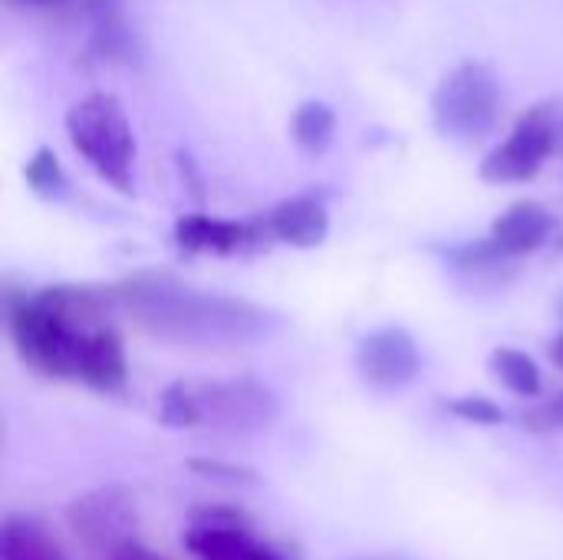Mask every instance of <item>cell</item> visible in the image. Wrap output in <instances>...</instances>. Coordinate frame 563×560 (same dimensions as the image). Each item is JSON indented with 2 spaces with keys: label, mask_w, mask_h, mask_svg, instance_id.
<instances>
[{
  "label": "cell",
  "mask_w": 563,
  "mask_h": 560,
  "mask_svg": "<svg viewBox=\"0 0 563 560\" xmlns=\"http://www.w3.org/2000/svg\"><path fill=\"white\" fill-rule=\"evenodd\" d=\"M23 178H26V185L33 188V195H40V198H46V201L63 198L66 188H69L66 172H63L56 152L46 149V145H40V149L30 155V162L23 165Z\"/></svg>",
  "instance_id": "obj_18"
},
{
  "label": "cell",
  "mask_w": 563,
  "mask_h": 560,
  "mask_svg": "<svg viewBox=\"0 0 563 560\" xmlns=\"http://www.w3.org/2000/svg\"><path fill=\"white\" fill-rule=\"evenodd\" d=\"M188 472L208 479V482H218V485H234V488H244V485H257V472L247 469V465H238V462H221V459H188L185 462Z\"/></svg>",
  "instance_id": "obj_20"
},
{
  "label": "cell",
  "mask_w": 563,
  "mask_h": 560,
  "mask_svg": "<svg viewBox=\"0 0 563 560\" xmlns=\"http://www.w3.org/2000/svg\"><path fill=\"white\" fill-rule=\"evenodd\" d=\"M551 360H554V366L558 370H563V330L551 340Z\"/></svg>",
  "instance_id": "obj_23"
},
{
  "label": "cell",
  "mask_w": 563,
  "mask_h": 560,
  "mask_svg": "<svg viewBox=\"0 0 563 560\" xmlns=\"http://www.w3.org/2000/svg\"><path fill=\"white\" fill-rule=\"evenodd\" d=\"M7 330L20 360L30 370L53 376V380L79 376V353H82V340L89 330L66 320L40 294H30V297L23 294L20 300L7 297Z\"/></svg>",
  "instance_id": "obj_3"
},
{
  "label": "cell",
  "mask_w": 563,
  "mask_h": 560,
  "mask_svg": "<svg viewBox=\"0 0 563 560\" xmlns=\"http://www.w3.org/2000/svg\"><path fill=\"white\" fill-rule=\"evenodd\" d=\"M264 224H267L271 238H277L297 251H310L327 241L330 211H327L323 198H317V195H290L264 215Z\"/></svg>",
  "instance_id": "obj_10"
},
{
  "label": "cell",
  "mask_w": 563,
  "mask_h": 560,
  "mask_svg": "<svg viewBox=\"0 0 563 560\" xmlns=\"http://www.w3.org/2000/svg\"><path fill=\"white\" fill-rule=\"evenodd\" d=\"M20 3H56V0H20Z\"/></svg>",
  "instance_id": "obj_26"
},
{
  "label": "cell",
  "mask_w": 563,
  "mask_h": 560,
  "mask_svg": "<svg viewBox=\"0 0 563 560\" xmlns=\"http://www.w3.org/2000/svg\"><path fill=\"white\" fill-rule=\"evenodd\" d=\"M353 560H406V558H393V554H366V558H353Z\"/></svg>",
  "instance_id": "obj_24"
},
{
  "label": "cell",
  "mask_w": 563,
  "mask_h": 560,
  "mask_svg": "<svg viewBox=\"0 0 563 560\" xmlns=\"http://www.w3.org/2000/svg\"><path fill=\"white\" fill-rule=\"evenodd\" d=\"M158 422L168 426V429H198L201 426L198 406H195V396H191L188 383H172V386L162 389V396H158Z\"/></svg>",
  "instance_id": "obj_19"
},
{
  "label": "cell",
  "mask_w": 563,
  "mask_h": 560,
  "mask_svg": "<svg viewBox=\"0 0 563 560\" xmlns=\"http://www.w3.org/2000/svg\"><path fill=\"white\" fill-rule=\"evenodd\" d=\"M175 241L188 254H238L257 241L254 224L224 221L211 215H185L175 224Z\"/></svg>",
  "instance_id": "obj_14"
},
{
  "label": "cell",
  "mask_w": 563,
  "mask_h": 560,
  "mask_svg": "<svg viewBox=\"0 0 563 560\" xmlns=\"http://www.w3.org/2000/svg\"><path fill=\"white\" fill-rule=\"evenodd\" d=\"M198 419L205 429L224 436H257L277 422V396L267 383L254 376H231V380H201L188 383Z\"/></svg>",
  "instance_id": "obj_5"
},
{
  "label": "cell",
  "mask_w": 563,
  "mask_h": 560,
  "mask_svg": "<svg viewBox=\"0 0 563 560\" xmlns=\"http://www.w3.org/2000/svg\"><path fill=\"white\" fill-rule=\"evenodd\" d=\"M66 135L82 162L115 191H135V132L129 112L112 92H89L66 112Z\"/></svg>",
  "instance_id": "obj_2"
},
{
  "label": "cell",
  "mask_w": 563,
  "mask_h": 560,
  "mask_svg": "<svg viewBox=\"0 0 563 560\" xmlns=\"http://www.w3.org/2000/svg\"><path fill=\"white\" fill-rule=\"evenodd\" d=\"M558 221L554 215L541 205V201H515L508 205L495 221H492V238L515 257L534 254L538 248H544L554 234Z\"/></svg>",
  "instance_id": "obj_13"
},
{
  "label": "cell",
  "mask_w": 563,
  "mask_h": 560,
  "mask_svg": "<svg viewBox=\"0 0 563 560\" xmlns=\"http://www.w3.org/2000/svg\"><path fill=\"white\" fill-rule=\"evenodd\" d=\"M115 304L152 337L191 350H241L271 333V310L218 294L198 290L172 274H139L115 287Z\"/></svg>",
  "instance_id": "obj_1"
},
{
  "label": "cell",
  "mask_w": 563,
  "mask_h": 560,
  "mask_svg": "<svg viewBox=\"0 0 563 560\" xmlns=\"http://www.w3.org/2000/svg\"><path fill=\"white\" fill-rule=\"evenodd\" d=\"M86 386L99 389V393H122L129 383V360H125V347L122 337L102 323L96 330L86 333L82 340V353H79V376Z\"/></svg>",
  "instance_id": "obj_11"
},
{
  "label": "cell",
  "mask_w": 563,
  "mask_h": 560,
  "mask_svg": "<svg viewBox=\"0 0 563 560\" xmlns=\"http://www.w3.org/2000/svg\"><path fill=\"white\" fill-rule=\"evenodd\" d=\"M99 560H165L158 558V554H152L142 541H132V545H125V548H119V551H112L109 558H99Z\"/></svg>",
  "instance_id": "obj_22"
},
{
  "label": "cell",
  "mask_w": 563,
  "mask_h": 560,
  "mask_svg": "<svg viewBox=\"0 0 563 560\" xmlns=\"http://www.w3.org/2000/svg\"><path fill=\"white\" fill-rule=\"evenodd\" d=\"M181 541L195 560H280L274 548L254 538L247 515L231 505H205L191 512Z\"/></svg>",
  "instance_id": "obj_8"
},
{
  "label": "cell",
  "mask_w": 563,
  "mask_h": 560,
  "mask_svg": "<svg viewBox=\"0 0 563 560\" xmlns=\"http://www.w3.org/2000/svg\"><path fill=\"white\" fill-rule=\"evenodd\" d=\"M501 83L482 59H462L452 66L432 92V125L442 139L478 142L501 116Z\"/></svg>",
  "instance_id": "obj_4"
},
{
  "label": "cell",
  "mask_w": 563,
  "mask_h": 560,
  "mask_svg": "<svg viewBox=\"0 0 563 560\" xmlns=\"http://www.w3.org/2000/svg\"><path fill=\"white\" fill-rule=\"evenodd\" d=\"M449 264H452V274L475 290L505 287L518 274V257L508 254L492 234L482 241H468L462 248H452Z\"/></svg>",
  "instance_id": "obj_12"
},
{
  "label": "cell",
  "mask_w": 563,
  "mask_h": 560,
  "mask_svg": "<svg viewBox=\"0 0 563 560\" xmlns=\"http://www.w3.org/2000/svg\"><path fill=\"white\" fill-rule=\"evenodd\" d=\"M561 116L551 102H538L528 109L511 135L495 145L482 165L478 175L488 185H525L538 178V172L548 165V158L561 149Z\"/></svg>",
  "instance_id": "obj_6"
},
{
  "label": "cell",
  "mask_w": 563,
  "mask_h": 560,
  "mask_svg": "<svg viewBox=\"0 0 563 560\" xmlns=\"http://www.w3.org/2000/svg\"><path fill=\"white\" fill-rule=\"evenodd\" d=\"M558 320L563 323V290H561V300H558Z\"/></svg>",
  "instance_id": "obj_25"
},
{
  "label": "cell",
  "mask_w": 563,
  "mask_h": 560,
  "mask_svg": "<svg viewBox=\"0 0 563 560\" xmlns=\"http://www.w3.org/2000/svg\"><path fill=\"white\" fill-rule=\"evenodd\" d=\"M558 152H561V158H563V122H561V149H558Z\"/></svg>",
  "instance_id": "obj_27"
},
{
  "label": "cell",
  "mask_w": 563,
  "mask_h": 560,
  "mask_svg": "<svg viewBox=\"0 0 563 560\" xmlns=\"http://www.w3.org/2000/svg\"><path fill=\"white\" fill-rule=\"evenodd\" d=\"M445 409L455 419L472 422V426H501L505 422V409L488 396H455V399H445Z\"/></svg>",
  "instance_id": "obj_21"
},
{
  "label": "cell",
  "mask_w": 563,
  "mask_h": 560,
  "mask_svg": "<svg viewBox=\"0 0 563 560\" xmlns=\"http://www.w3.org/2000/svg\"><path fill=\"white\" fill-rule=\"evenodd\" d=\"M66 525L73 538L99 558L139 541V505L122 485L92 488L66 505Z\"/></svg>",
  "instance_id": "obj_7"
},
{
  "label": "cell",
  "mask_w": 563,
  "mask_h": 560,
  "mask_svg": "<svg viewBox=\"0 0 563 560\" xmlns=\"http://www.w3.org/2000/svg\"><path fill=\"white\" fill-rule=\"evenodd\" d=\"M488 370L508 393H515L521 399H538L544 389L541 366L534 363L531 353H525L518 347H495L488 356Z\"/></svg>",
  "instance_id": "obj_17"
},
{
  "label": "cell",
  "mask_w": 563,
  "mask_h": 560,
  "mask_svg": "<svg viewBox=\"0 0 563 560\" xmlns=\"http://www.w3.org/2000/svg\"><path fill=\"white\" fill-rule=\"evenodd\" d=\"M356 370L360 380L379 393H399L406 386H412L422 373V350L416 343V337L399 327V323H386L369 330L360 347H356Z\"/></svg>",
  "instance_id": "obj_9"
},
{
  "label": "cell",
  "mask_w": 563,
  "mask_h": 560,
  "mask_svg": "<svg viewBox=\"0 0 563 560\" xmlns=\"http://www.w3.org/2000/svg\"><path fill=\"white\" fill-rule=\"evenodd\" d=\"M0 560H66V554L36 518L10 515L0 531Z\"/></svg>",
  "instance_id": "obj_15"
},
{
  "label": "cell",
  "mask_w": 563,
  "mask_h": 560,
  "mask_svg": "<svg viewBox=\"0 0 563 560\" xmlns=\"http://www.w3.org/2000/svg\"><path fill=\"white\" fill-rule=\"evenodd\" d=\"M290 139L303 155H323L336 139V112L323 99H307L290 116Z\"/></svg>",
  "instance_id": "obj_16"
}]
</instances>
